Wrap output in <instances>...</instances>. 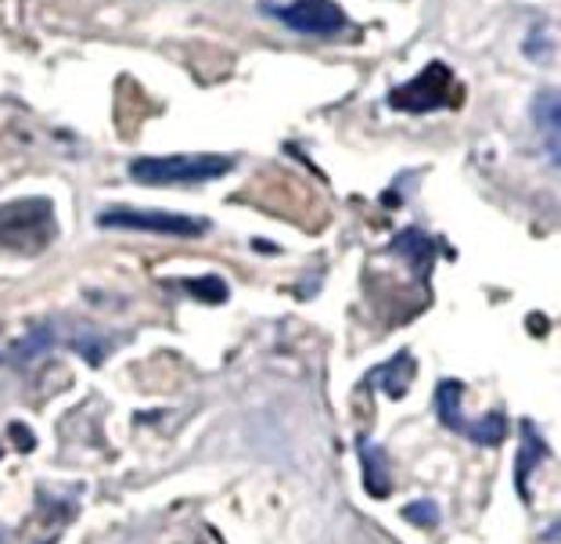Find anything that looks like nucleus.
Returning a JSON list of instances; mask_svg holds the SVG:
<instances>
[{"label":"nucleus","mask_w":561,"mask_h":544,"mask_svg":"<svg viewBox=\"0 0 561 544\" xmlns=\"http://www.w3.org/2000/svg\"><path fill=\"white\" fill-rule=\"evenodd\" d=\"M234 170V156H213V151H198V156H145L130 162V177L137 184H206L220 181Z\"/></svg>","instance_id":"1"},{"label":"nucleus","mask_w":561,"mask_h":544,"mask_svg":"<svg viewBox=\"0 0 561 544\" xmlns=\"http://www.w3.org/2000/svg\"><path fill=\"white\" fill-rule=\"evenodd\" d=\"M55 238V206L50 199H19L0 206V249L41 252Z\"/></svg>","instance_id":"2"},{"label":"nucleus","mask_w":561,"mask_h":544,"mask_svg":"<svg viewBox=\"0 0 561 544\" xmlns=\"http://www.w3.org/2000/svg\"><path fill=\"white\" fill-rule=\"evenodd\" d=\"M457 80L443 61H432L425 72H417L414 80H407L400 87H392L386 94V105L397 112H411V116H425V112L446 109L457 101Z\"/></svg>","instance_id":"3"},{"label":"nucleus","mask_w":561,"mask_h":544,"mask_svg":"<svg viewBox=\"0 0 561 544\" xmlns=\"http://www.w3.org/2000/svg\"><path fill=\"white\" fill-rule=\"evenodd\" d=\"M98 227L148 231V235H165V238H198L209 231V220L184 217V213H156V209H108V213H98Z\"/></svg>","instance_id":"4"},{"label":"nucleus","mask_w":561,"mask_h":544,"mask_svg":"<svg viewBox=\"0 0 561 544\" xmlns=\"http://www.w3.org/2000/svg\"><path fill=\"white\" fill-rule=\"evenodd\" d=\"M461 383H439L436 389V408H439V419L446 429H454V433H461L468 440H476V444H501L504 433H507V419L504 415H486L482 422H465V415H461Z\"/></svg>","instance_id":"5"},{"label":"nucleus","mask_w":561,"mask_h":544,"mask_svg":"<svg viewBox=\"0 0 561 544\" xmlns=\"http://www.w3.org/2000/svg\"><path fill=\"white\" fill-rule=\"evenodd\" d=\"M271 15H277L288 30L302 36H335L350 22L335 0H291L288 8H271Z\"/></svg>","instance_id":"6"},{"label":"nucleus","mask_w":561,"mask_h":544,"mask_svg":"<svg viewBox=\"0 0 561 544\" xmlns=\"http://www.w3.org/2000/svg\"><path fill=\"white\" fill-rule=\"evenodd\" d=\"M360 458H364V487L371 498H386L389 487H392V473H389V462H386V451L371 440H360Z\"/></svg>","instance_id":"7"},{"label":"nucleus","mask_w":561,"mask_h":544,"mask_svg":"<svg viewBox=\"0 0 561 544\" xmlns=\"http://www.w3.org/2000/svg\"><path fill=\"white\" fill-rule=\"evenodd\" d=\"M533 123L543 126L547 156H551V162H558V94L554 91H543L537 101H533Z\"/></svg>","instance_id":"8"},{"label":"nucleus","mask_w":561,"mask_h":544,"mask_svg":"<svg viewBox=\"0 0 561 544\" xmlns=\"http://www.w3.org/2000/svg\"><path fill=\"white\" fill-rule=\"evenodd\" d=\"M403 520L414 526H436L439 523V505L436 501H411L403 505Z\"/></svg>","instance_id":"9"},{"label":"nucleus","mask_w":561,"mask_h":544,"mask_svg":"<svg viewBox=\"0 0 561 544\" xmlns=\"http://www.w3.org/2000/svg\"><path fill=\"white\" fill-rule=\"evenodd\" d=\"M392 249H411V263H425L428 257H432V242L421 231H403L397 242H392Z\"/></svg>","instance_id":"10"},{"label":"nucleus","mask_w":561,"mask_h":544,"mask_svg":"<svg viewBox=\"0 0 561 544\" xmlns=\"http://www.w3.org/2000/svg\"><path fill=\"white\" fill-rule=\"evenodd\" d=\"M187 293L198 296V299H209V303H224L227 285L220 282V277H198V282H187Z\"/></svg>","instance_id":"11"},{"label":"nucleus","mask_w":561,"mask_h":544,"mask_svg":"<svg viewBox=\"0 0 561 544\" xmlns=\"http://www.w3.org/2000/svg\"><path fill=\"white\" fill-rule=\"evenodd\" d=\"M537 444H540V440H537ZM537 444H533V437H526V447H522V454H518V490H522V495H526V473L533 465V447H537Z\"/></svg>","instance_id":"12"}]
</instances>
